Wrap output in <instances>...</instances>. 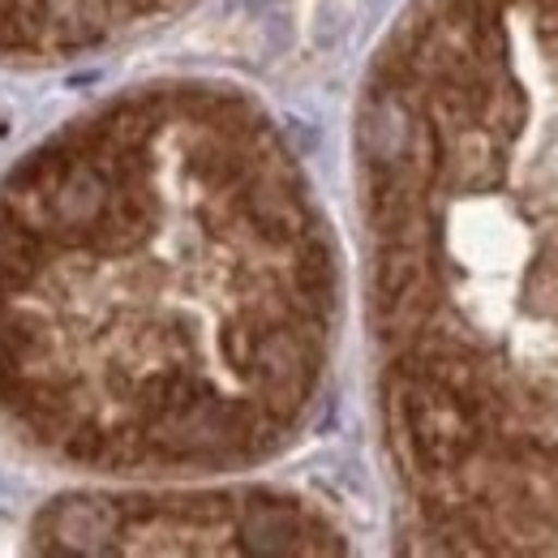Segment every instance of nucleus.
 Returning a JSON list of instances; mask_svg holds the SVG:
<instances>
[{
	"label": "nucleus",
	"instance_id": "f03ea898",
	"mask_svg": "<svg viewBox=\"0 0 558 558\" xmlns=\"http://www.w3.org/2000/svg\"><path fill=\"white\" fill-rule=\"evenodd\" d=\"M168 0H0V61H65Z\"/></svg>",
	"mask_w": 558,
	"mask_h": 558
},
{
	"label": "nucleus",
	"instance_id": "f257e3e1",
	"mask_svg": "<svg viewBox=\"0 0 558 558\" xmlns=\"http://www.w3.org/2000/svg\"><path fill=\"white\" fill-rule=\"evenodd\" d=\"M198 117L203 95L108 104L0 185V421L57 464H210L305 409L250 344L172 305L185 258L279 163L263 134L181 223Z\"/></svg>",
	"mask_w": 558,
	"mask_h": 558
}]
</instances>
